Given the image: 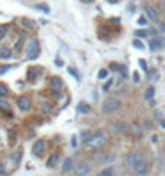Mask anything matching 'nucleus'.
I'll list each match as a JSON object with an SVG mask.
<instances>
[{
  "instance_id": "f257e3e1",
  "label": "nucleus",
  "mask_w": 165,
  "mask_h": 176,
  "mask_svg": "<svg viewBox=\"0 0 165 176\" xmlns=\"http://www.w3.org/2000/svg\"><path fill=\"white\" fill-rule=\"evenodd\" d=\"M120 109V101L116 98H106L103 103V112L104 114H112Z\"/></svg>"
},
{
  "instance_id": "f03ea898",
  "label": "nucleus",
  "mask_w": 165,
  "mask_h": 176,
  "mask_svg": "<svg viewBox=\"0 0 165 176\" xmlns=\"http://www.w3.org/2000/svg\"><path fill=\"white\" fill-rule=\"evenodd\" d=\"M106 142H107V136L104 135V133H95V135L90 138V141L87 142V146L98 149V147H103Z\"/></svg>"
},
{
  "instance_id": "7ed1b4c3",
  "label": "nucleus",
  "mask_w": 165,
  "mask_h": 176,
  "mask_svg": "<svg viewBox=\"0 0 165 176\" xmlns=\"http://www.w3.org/2000/svg\"><path fill=\"white\" fill-rule=\"evenodd\" d=\"M27 58L29 59H35L37 56H39L40 53V45H39V40H31L29 45H27Z\"/></svg>"
},
{
  "instance_id": "20e7f679",
  "label": "nucleus",
  "mask_w": 165,
  "mask_h": 176,
  "mask_svg": "<svg viewBox=\"0 0 165 176\" xmlns=\"http://www.w3.org/2000/svg\"><path fill=\"white\" fill-rule=\"evenodd\" d=\"M144 13L148 15L149 19H152V21H159V15H157V10L152 7V5H149V3H146L144 5Z\"/></svg>"
},
{
  "instance_id": "39448f33",
  "label": "nucleus",
  "mask_w": 165,
  "mask_h": 176,
  "mask_svg": "<svg viewBox=\"0 0 165 176\" xmlns=\"http://www.w3.org/2000/svg\"><path fill=\"white\" fill-rule=\"evenodd\" d=\"M143 159V157H141L140 154H136V152H131V154H128L127 155V159H125V162H127V165L128 166H131V168H133V166L138 163V162Z\"/></svg>"
},
{
  "instance_id": "423d86ee",
  "label": "nucleus",
  "mask_w": 165,
  "mask_h": 176,
  "mask_svg": "<svg viewBox=\"0 0 165 176\" xmlns=\"http://www.w3.org/2000/svg\"><path fill=\"white\" fill-rule=\"evenodd\" d=\"M133 170H135L136 175H144L146 171H148V162H146L144 159H141L138 163L133 166Z\"/></svg>"
},
{
  "instance_id": "0eeeda50",
  "label": "nucleus",
  "mask_w": 165,
  "mask_h": 176,
  "mask_svg": "<svg viewBox=\"0 0 165 176\" xmlns=\"http://www.w3.org/2000/svg\"><path fill=\"white\" fill-rule=\"evenodd\" d=\"M165 47V37H154L151 40V50H159Z\"/></svg>"
},
{
  "instance_id": "6e6552de",
  "label": "nucleus",
  "mask_w": 165,
  "mask_h": 176,
  "mask_svg": "<svg viewBox=\"0 0 165 176\" xmlns=\"http://www.w3.org/2000/svg\"><path fill=\"white\" fill-rule=\"evenodd\" d=\"M44 151H45V141H37V142H34V146H32V154H34L35 157H40Z\"/></svg>"
},
{
  "instance_id": "1a4fd4ad",
  "label": "nucleus",
  "mask_w": 165,
  "mask_h": 176,
  "mask_svg": "<svg viewBox=\"0 0 165 176\" xmlns=\"http://www.w3.org/2000/svg\"><path fill=\"white\" fill-rule=\"evenodd\" d=\"M18 107H20L21 110H29V107H31V101H29V98L27 96H20L18 98Z\"/></svg>"
},
{
  "instance_id": "9d476101",
  "label": "nucleus",
  "mask_w": 165,
  "mask_h": 176,
  "mask_svg": "<svg viewBox=\"0 0 165 176\" xmlns=\"http://www.w3.org/2000/svg\"><path fill=\"white\" fill-rule=\"evenodd\" d=\"M44 72V69H42V66H32V67H29V71H27V77L29 78H37L40 75V74Z\"/></svg>"
},
{
  "instance_id": "9b49d317",
  "label": "nucleus",
  "mask_w": 165,
  "mask_h": 176,
  "mask_svg": "<svg viewBox=\"0 0 165 176\" xmlns=\"http://www.w3.org/2000/svg\"><path fill=\"white\" fill-rule=\"evenodd\" d=\"M93 136L92 131H88V130H85V131L80 133V142H83V144H87L88 141H90V138Z\"/></svg>"
},
{
  "instance_id": "f8f14e48",
  "label": "nucleus",
  "mask_w": 165,
  "mask_h": 176,
  "mask_svg": "<svg viewBox=\"0 0 165 176\" xmlns=\"http://www.w3.org/2000/svg\"><path fill=\"white\" fill-rule=\"evenodd\" d=\"M50 85L55 88V90H61V88H63V82H61V78L59 77H53L50 80Z\"/></svg>"
},
{
  "instance_id": "ddd939ff",
  "label": "nucleus",
  "mask_w": 165,
  "mask_h": 176,
  "mask_svg": "<svg viewBox=\"0 0 165 176\" xmlns=\"http://www.w3.org/2000/svg\"><path fill=\"white\" fill-rule=\"evenodd\" d=\"M72 165H74L72 159H66L63 162V171H64V173H66V171H70V170H72Z\"/></svg>"
},
{
  "instance_id": "4468645a",
  "label": "nucleus",
  "mask_w": 165,
  "mask_h": 176,
  "mask_svg": "<svg viewBox=\"0 0 165 176\" xmlns=\"http://www.w3.org/2000/svg\"><path fill=\"white\" fill-rule=\"evenodd\" d=\"M58 159L59 157L56 155V154H53V155H50V159H48V162H46V166H48V168H53V166L58 163Z\"/></svg>"
},
{
  "instance_id": "2eb2a0df",
  "label": "nucleus",
  "mask_w": 165,
  "mask_h": 176,
  "mask_svg": "<svg viewBox=\"0 0 165 176\" xmlns=\"http://www.w3.org/2000/svg\"><path fill=\"white\" fill-rule=\"evenodd\" d=\"M127 128H128V127H127V123H125V122H117V123H114V130H116V131L124 133Z\"/></svg>"
},
{
  "instance_id": "dca6fc26",
  "label": "nucleus",
  "mask_w": 165,
  "mask_h": 176,
  "mask_svg": "<svg viewBox=\"0 0 165 176\" xmlns=\"http://www.w3.org/2000/svg\"><path fill=\"white\" fill-rule=\"evenodd\" d=\"M114 175V168H111V166H107V168H103L100 173H98L96 176H112Z\"/></svg>"
},
{
  "instance_id": "f3484780",
  "label": "nucleus",
  "mask_w": 165,
  "mask_h": 176,
  "mask_svg": "<svg viewBox=\"0 0 165 176\" xmlns=\"http://www.w3.org/2000/svg\"><path fill=\"white\" fill-rule=\"evenodd\" d=\"M75 170H77V173H79V175H85V173H88V170H90V168H88V165H87V163H80Z\"/></svg>"
},
{
  "instance_id": "a211bd4d",
  "label": "nucleus",
  "mask_w": 165,
  "mask_h": 176,
  "mask_svg": "<svg viewBox=\"0 0 165 176\" xmlns=\"http://www.w3.org/2000/svg\"><path fill=\"white\" fill-rule=\"evenodd\" d=\"M10 56H11V53L8 48H0V59H8Z\"/></svg>"
},
{
  "instance_id": "6ab92c4d",
  "label": "nucleus",
  "mask_w": 165,
  "mask_h": 176,
  "mask_svg": "<svg viewBox=\"0 0 165 176\" xmlns=\"http://www.w3.org/2000/svg\"><path fill=\"white\" fill-rule=\"evenodd\" d=\"M79 112H82V114L90 112V106H88L87 103H80V106H79Z\"/></svg>"
},
{
  "instance_id": "aec40b11",
  "label": "nucleus",
  "mask_w": 165,
  "mask_h": 176,
  "mask_svg": "<svg viewBox=\"0 0 165 176\" xmlns=\"http://www.w3.org/2000/svg\"><path fill=\"white\" fill-rule=\"evenodd\" d=\"M154 91H155V90H154V87H149L148 90H146V95H144V98H146V99H151V98H152V96H154Z\"/></svg>"
},
{
  "instance_id": "412c9836",
  "label": "nucleus",
  "mask_w": 165,
  "mask_h": 176,
  "mask_svg": "<svg viewBox=\"0 0 165 176\" xmlns=\"http://www.w3.org/2000/svg\"><path fill=\"white\" fill-rule=\"evenodd\" d=\"M148 34H149L148 31H135V35H136V37H141V39H146V37H148Z\"/></svg>"
},
{
  "instance_id": "4be33fe9",
  "label": "nucleus",
  "mask_w": 165,
  "mask_h": 176,
  "mask_svg": "<svg viewBox=\"0 0 165 176\" xmlns=\"http://www.w3.org/2000/svg\"><path fill=\"white\" fill-rule=\"evenodd\" d=\"M107 74H109V72H107V69H101V71L98 72V78H101V80H104V78L107 77Z\"/></svg>"
},
{
  "instance_id": "5701e85b",
  "label": "nucleus",
  "mask_w": 165,
  "mask_h": 176,
  "mask_svg": "<svg viewBox=\"0 0 165 176\" xmlns=\"http://www.w3.org/2000/svg\"><path fill=\"white\" fill-rule=\"evenodd\" d=\"M7 95H8V88H7V85L0 83V96H7Z\"/></svg>"
},
{
  "instance_id": "b1692460",
  "label": "nucleus",
  "mask_w": 165,
  "mask_h": 176,
  "mask_svg": "<svg viewBox=\"0 0 165 176\" xmlns=\"http://www.w3.org/2000/svg\"><path fill=\"white\" fill-rule=\"evenodd\" d=\"M22 24H24L27 29H34V27H35V24L32 21H29V19H22Z\"/></svg>"
},
{
  "instance_id": "393cba45",
  "label": "nucleus",
  "mask_w": 165,
  "mask_h": 176,
  "mask_svg": "<svg viewBox=\"0 0 165 176\" xmlns=\"http://www.w3.org/2000/svg\"><path fill=\"white\" fill-rule=\"evenodd\" d=\"M0 109L2 110H8L10 107H8V103H5V101H0Z\"/></svg>"
},
{
  "instance_id": "a878e982",
  "label": "nucleus",
  "mask_w": 165,
  "mask_h": 176,
  "mask_svg": "<svg viewBox=\"0 0 165 176\" xmlns=\"http://www.w3.org/2000/svg\"><path fill=\"white\" fill-rule=\"evenodd\" d=\"M140 66H141V69H144V71H148V64H146V61H144V59H140Z\"/></svg>"
},
{
  "instance_id": "bb28decb",
  "label": "nucleus",
  "mask_w": 165,
  "mask_h": 176,
  "mask_svg": "<svg viewBox=\"0 0 165 176\" xmlns=\"http://www.w3.org/2000/svg\"><path fill=\"white\" fill-rule=\"evenodd\" d=\"M133 47H135V48H140V50H141V48H144V45H143V43H141V42H138V40H135V42H133Z\"/></svg>"
},
{
  "instance_id": "cd10ccee",
  "label": "nucleus",
  "mask_w": 165,
  "mask_h": 176,
  "mask_svg": "<svg viewBox=\"0 0 165 176\" xmlns=\"http://www.w3.org/2000/svg\"><path fill=\"white\" fill-rule=\"evenodd\" d=\"M154 117H155V120H159V123L164 120V115H162V112H155V115H154Z\"/></svg>"
},
{
  "instance_id": "c85d7f7f",
  "label": "nucleus",
  "mask_w": 165,
  "mask_h": 176,
  "mask_svg": "<svg viewBox=\"0 0 165 176\" xmlns=\"http://www.w3.org/2000/svg\"><path fill=\"white\" fill-rule=\"evenodd\" d=\"M5 34H7V27L5 26H0V39H2Z\"/></svg>"
},
{
  "instance_id": "c756f323",
  "label": "nucleus",
  "mask_w": 165,
  "mask_h": 176,
  "mask_svg": "<svg viewBox=\"0 0 165 176\" xmlns=\"http://www.w3.org/2000/svg\"><path fill=\"white\" fill-rule=\"evenodd\" d=\"M140 80H141V78H140V74H138V72H133V82L138 83Z\"/></svg>"
},
{
  "instance_id": "7c9ffc66",
  "label": "nucleus",
  "mask_w": 165,
  "mask_h": 176,
  "mask_svg": "<svg viewBox=\"0 0 165 176\" xmlns=\"http://www.w3.org/2000/svg\"><path fill=\"white\" fill-rule=\"evenodd\" d=\"M70 146H72V147L77 146V136H72V138H70Z\"/></svg>"
},
{
  "instance_id": "2f4dec72",
  "label": "nucleus",
  "mask_w": 165,
  "mask_h": 176,
  "mask_svg": "<svg viewBox=\"0 0 165 176\" xmlns=\"http://www.w3.org/2000/svg\"><path fill=\"white\" fill-rule=\"evenodd\" d=\"M157 26H159V31L165 32V22H160V21H157Z\"/></svg>"
},
{
  "instance_id": "473e14b6",
  "label": "nucleus",
  "mask_w": 165,
  "mask_h": 176,
  "mask_svg": "<svg viewBox=\"0 0 165 176\" xmlns=\"http://www.w3.org/2000/svg\"><path fill=\"white\" fill-rule=\"evenodd\" d=\"M146 22H148V19H146V18H140V19H138V24H140V26H146Z\"/></svg>"
},
{
  "instance_id": "72a5a7b5",
  "label": "nucleus",
  "mask_w": 165,
  "mask_h": 176,
  "mask_svg": "<svg viewBox=\"0 0 165 176\" xmlns=\"http://www.w3.org/2000/svg\"><path fill=\"white\" fill-rule=\"evenodd\" d=\"M37 8H39V10H44L45 13H48V11H50V8H48V7H46V5H39V7H37Z\"/></svg>"
},
{
  "instance_id": "f704fd0d",
  "label": "nucleus",
  "mask_w": 165,
  "mask_h": 176,
  "mask_svg": "<svg viewBox=\"0 0 165 176\" xmlns=\"http://www.w3.org/2000/svg\"><path fill=\"white\" fill-rule=\"evenodd\" d=\"M111 85H112V78H109V80H107V83H106L104 87H103V88H104V91H106V90H107V88H109Z\"/></svg>"
},
{
  "instance_id": "c9c22d12",
  "label": "nucleus",
  "mask_w": 165,
  "mask_h": 176,
  "mask_svg": "<svg viewBox=\"0 0 165 176\" xmlns=\"http://www.w3.org/2000/svg\"><path fill=\"white\" fill-rule=\"evenodd\" d=\"M69 72L72 74V75H74L75 78H79V74H77V71H75V69H69Z\"/></svg>"
},
{
  "instance_id": "e433bc0d",
  "label": "nucleus",
  "mask_w": 165,
  "mask_h": 176,
  "mask_svg": "<svg viewBox=\"0 0 165 176\" xmlns=\"http://www.w3.org/2000/svg\"><path fill=\"white\" fill-rule=\"evenodd\" d=\"M8 69H10V66H2L0 67V74H3V72H7Z\"/></svg>"
},
{
  "instance_id": "4c0bfd02",
  "label": "nucleus",
  "mask_w": 165,
  "mask_h": 176,
  "mask_svg": "<svg viewBox=\"0 0 165 176\" xmlns=\"http://www.w3.org/2000/svg\"><path fill=\"white\" fill-rule=\"evenodd\" d=\"M42 107H44V110H45V112H48V110L51 109V107H50V106H48V103H45L44 106H42Z\"/></svg>"
},
{
  "instance_id": "58836bf2",
  "label": "nucleus",
  "mask_w": 165,
  "mask_h": 176,
  "mask_svg": "<svg viewBox=\"0 0 165 176\" xmlns=\"http://www.w3.org/2000/svg\"><path fill=\"white\" fill-rule=\"evenodd\" d=\"M56 64H58V66H63V61H61L59 58H56Z\"/></svg>"
},
{
  "instance_id": "ea45409f",
  "label": "nucleus",
  "mask_w": 165,
  "mask_h": 176,
  "mask_svg": "<svg viewBox=\"0 0 165 176\" xmlns=\"http://www.w3.org/2000/svg\"><path fill=\"white\" fill-rule=\"evenodd\" d=\"M80 2H82V3H92L93 0H80Z\"/></svg>"
},
{
  "instance_id": "a19ab883",
  "label": "nucleus",
  "mask_w": 165,
  "mask_h": 176,
  "mask_svg": "<svg viewBox=\"0 0 165 176\" xmlns=\"http://www.w3.org/2000/svg\"><path fill=\"white\" fill-rule=\"evenodd\" d=\"M164 10H165V5H164Z\"/></svg>"
},
{
  "instance_id": "79ce46f5",
  "label": "nucleus",
  "mask_w": 165,
  "mask_h": 176,
  "mask_svg": "<svg viewBox=\"0 0 165 176\" xmlns=\"http://www.w3.org/2000/svg\"><path fill=\"white\" fill-rule=\"evenodd\" d=\"M79 176H83V175H79Z\"/></svg>"
}]
</instances>
